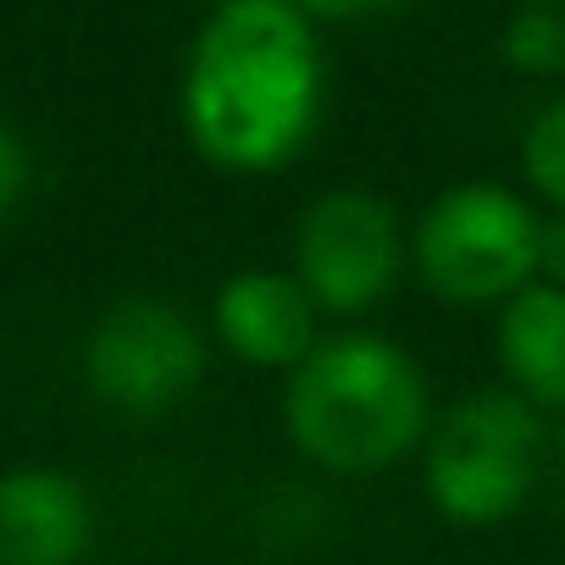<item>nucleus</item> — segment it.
I'll list each match as a JSON object with an SVG mask.
<instances>
[{
    "mask_svg": "<svg viewBox=\"0 0 565 565\" xmlns=\"http://www.w3.org/2000/svg\"><path fill=\"white\" fill-rule=\"evenodd\" d=\"M322 117V56L295 0H222L183 73V128L211 167L271 172Z\"/></svg>",
    "mask_w": 565,
    "mask_h": 565,
    "instance_id": "nucleus-1",
    "label": "nucleus"
},
{
    "mask_svg": "<svg viewBox=\"0 0 565 565\" xmlns=\"http://www.w3.org/2000/svg\"><path fill=\"white\" fill-rule=\"evenodd\" d=\"M282 427L322 471L372 477L427 438V377L394 339H328L289 372Z\"/></svg>",
    "mask_w": 565,
    "mask_h": 565,
    "instance_id": "nucleus-2",
    "label": "nucleus"
},
{
    "mask_svg": "<svg viewBox=\"0 0 565 565\" xmlns=\"http://www.w3.org/2000/svg\"><path fill=\"white\" fill-rule=\"evenodd\" d=\"M537 455H543L537 411L510 388H482L433 427L427 499L455 526H499L526 504L537 482Z\"/></svg>",
    "mask_w": 565,
    "mask_h": 565,
    "instance_id": "nucleus-3",
    "label": "nucleus"
},
{
    "mask_svg": "<svg viewBox=\"0 0 565 565\" xmlns=\"http://www.w3.org/2000/svg\"><path fill=\"white\" fill-rule=\"evenodd\" d=\"M537 227L543 222L521 194L499 183H460L422 211L411 260L449 306H504L537 277Z\"/></svg>",
    "mask_w": 565,
    "mask_h": 565,
    "instance_id": "nucleus-4",
    "label": "nucleus"
},
{
    "mask_svg": "<svg viewBox=\"0 0 565 565\" xmlns=\"http://www.w3.org/2000/svg\"><path fill=\"white\" fill-rule=\"evenodd\" d=\"M205 377L200 328L167 300H117L84 344V383L100 405L122 416H167Z\"/></svg>",
    "mask_w": 565,
    "mask_h": 565,
    "instance_id": "nucleus-5",
    "label": "nucleus"
},
{
    "mask_svg": "<svg viewBox=\"0 0 565 565\" xmlns=\"http://www.w3.org/2000/svg\"><path fill=\"white\" fill-rule=\"evenodd\" d=\"M405 266L394 205L366 189H328L311 200L295 233V277L317 311L366 317Z\"/></svg>",
    "mask_w": 565,
    "mask_h": 565,
    "instance_id": "nucleus-6",
    "label": "nucleus"
},
{
    "mask_svg": "<svg viewBox=\"0 0 565 565\" xmlns=\"http://www.w3.org/2000/svg\"><path fill=\"white\" fill-rule=\"evenodd\" d=\"M95 543L89 493L56 466L0 471V565H78Z\"/></svg>",
    "mask_w": 565,
    "mask_h": 565,
    "instance_id": "nucleus-7",
    "label": "nucleus"
},
{
    "mask_svg": "<svg viewBox=\"0 0 565 565\" xmlns=\"http://www.w3.org/2000/svg\"><path fill=\"white\" fill-rule=\"evenodd\" d=\"M216 339L244 366H300L317 350V306L289 271H233L216 289Z\"/></svg>",
    "mask_w": 565,
    "mask_h": 565,
    "instance_id": "nucleus-8",
    "label": "nucleus"
},
{
    "mask_svg": "<svg viewBox=\"0 0 565 565\" xmlns=\"http://www.w3.org/2000/svg\"><path fill=\"white\" fill-rule=\"evenodd\" d=\"M499 366L510 377V394L537 405H565V289L554 282H526L499 311Z\"/></svg>",
    "mask_w": 565,
    "mask_h": 565,
    "instance_id": "nucleus-9",
    "label": "nucleus"
},
{
    "mask_svg": "<svg viewBox=\"0 0 565 565\" xmlns=\"http://www.w3.org/2000/svg\"><path fill=\"white\" fill-rule=\"evenodd\" d=\"M504 62L521 67V73H559L565 67V23L554 7H526L504 23V40H499Z\"/></svg>",
    "mask_w": 565,
    "mask_h": 565,
    "instance_id": "nucleus-10",
    "label": "nucleus"
},
{
    "mask_svg": "<svg viewBox=\"0 0 565 565\" xmlns=\"http://www.w3.org/2000/svg\"><path fill=\"white\" fill-rule=\"evenodd\" d=\"M521 167H526V183L565 211V100L543 106L521 139Z\"/></svg>",
    "mask_w": 565,
    "mask_h": 565,
    "instance_id": "nucleus-11",
    "label": "nucleus"
},
{
    "mask_svg": "<svg viewBox=\"0 0 565 565\" xmlns=\"http://www.w3.org/2000/svg\"><path fill=\"white\" fill-rule=\"evenodd\" d=\"M29 183H34V167H29V150L18 139V128L0 117V222H7L23 200H29Z\"/></svg>",
    "mask_w": 565,
    "mask_h": 565,
    "instance_id": "nucleus-12",
    "label": "nucleus"
},
{
    "mask_svg": "<svg viewBox=\"0 0 565 565\" xmlns=\"http://www.w3.org/2000/svg\"><path fill=\"white\" fill-rule=\"evenodd\" d=\"M306 18H322V23H372V18H388L411 0H295Z\"/></svg>",
    "mask_w": 565,
    "mask_h": 565,
    "instance_id": "nucleus-13",
    "label": "nucleus"
},
{
    "mask_svg": "<svg viewBox=\"0 0 565 565\" xmlns=\"http://www.w3.org/2000/svg\"><path fill=\"white\" fill-rule=\"evenodd\" d=\"M537 271H543V282L565 289V211L537 227Z\"/></svg>",
    "mask_w": 565,
    "mask_h": 565,
    "instance_id": "nucleus-14",
    "label": "nucleus"
},
{
    "mask_svg": "<svg viewBox=\"0 0 565 565\" xmlns=\"http://www.w3.org/2000/svg\"><path fill=\"white\" fill-rule=\"evenodd\" d=\"M532 7H559V0H532Z\"/></svg>",
    "mask_w": 565,
    "mask_h": 565,
    "instance_id": "nucleus-15",
    "label": "nucleus"
}]
</instances>
